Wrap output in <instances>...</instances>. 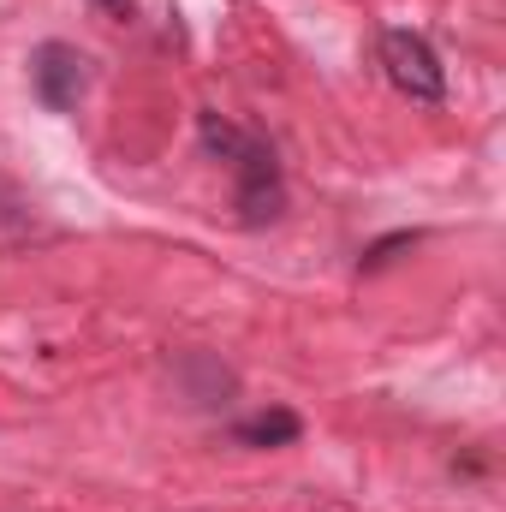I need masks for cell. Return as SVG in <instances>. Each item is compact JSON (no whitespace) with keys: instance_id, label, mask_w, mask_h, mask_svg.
<instances>
[{"instance_id":"6","label":"cell","mask_w":506,"mask_h":512,"mask_svg":"<svg viewBox=\"0 0 506 512\" xmlns=\"http://www.w3.org/2000/svg\"><path fill=\"white\" fill-rule=\"evenodd\" d=\"M96 6H108V12H126L131 0H96Z\"/></svg>"},{"instance_id":"3","label":"cell","mask_w":506,"mask_h":512,"mask_svg":"<svg viewBox=\"0 0 506 512\" xmlns=\"http://www.w3.org/2000/svg\"><path fill=\"white\" fill-rule=\"evenodd\" d=\"M233 173H239V215H245L251 227L280 221V209H286V185H280V161H274V149L256 143V137H245V149L233 155Z\"/></svg>"},{"instance_id":"5","label":"cell","mask_w":506,"mask_h":512,"mask_svg":"<svg viewBox=\"0 0 506 512\" xmlns=\"http://www.w3.org/2000/svg\"><path fill=\"white\" fill-rule=\"evenodd\" d=\"M411 245H417V233H393V239H381V245L364 251V268H381V262H393V251H411Z\"/></svg>"},{"instance_id":"2","label":"cell","mask_w":506,"mask_h":512,"mask_svg":"<svg viewBox=\"0 0 506 512\" xmlns=\"http://www.w3.org/2000/svg\"><path fill=\"white\" fill-rule=\"evenodd\" d=\"M30 90L48 114H66L78 108V96L90 90V60L72 48V42H42L30 54Z\"/></svg>"},{"instance_id":"1","label":"cell","mask_w":506,"mask_h":512,"mask_svg":"<svg viewBox=\"0 0 506 512\" xmlns=\"http://www.w3.org/2000/svg\"><path fill=\"white\" fill-rule=\"evenodd\" d=\"M381 72H387V84H393L405 102L435 108V102L447 96L441 54H435L429 36H417V30H381Z\"/></svg>"},{"instance_id":"4","label":"cell","mask_w":506,"mask_h":512,"mask_svg":"<svg viewBox=\"0 0 506 512\" xmlns=\"http://www.w3.org/2000/svg\"><path fill=\"white\" fill-rule=\"evenodd\" d=\"M298 411H286V405H268V411H256V417H245L233 435L245 441V447H292L298 441Z\"/></svg>"}]
</instances>
